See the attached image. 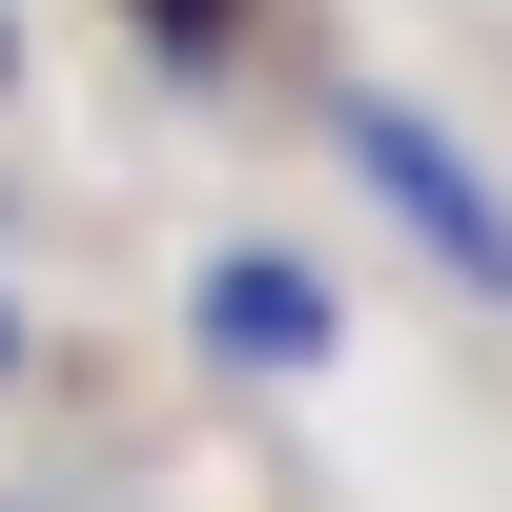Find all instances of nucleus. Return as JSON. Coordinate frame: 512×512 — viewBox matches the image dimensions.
I'll return each mask as SVG.
<instances>
[{
	"label": "nucleus",
	"instance_id": "1",
	"mask_svg": "<svg viewBox=\"0 0 512 512\" xmlns=\"http://www.w3.org/2000/svg\"><path fill=\"white\" fill-rule=\"evenodd\" d=\"M328 123H349V164H369V185H390V226H410V246H431V267H451V287H492V308H512V205L472 185V164H451V144H431V123H410V103H390V82H349V103H328Z\"/></svg>",
	"mask_w": 512,
	"mask_h": 512
},
{
	"label": "nucleus",
	"instance_id": "2",
	"mask_svg": "<svg viewBox=\"0 0 512 512\" xmlns=\"http://www.w3.org/2000/svg\"><path fill=\"white\" fill-rule=\"evenodd\" d=\"M328 328H349V308H328L287 246H226V267H205V349H226V369H328Z\"/></svg>",
	"mask_w": 512,
	"mask_h": 512
},
{
	"label": "nucleus",
	"instance_id": "3",
	"mask_svg": "<svg viewBox=\"0 0 512 512\" xmlns=\"http://www.w3.org/2000/svg\"><path fill=\"white\" fill-rule=\"evenodd\" d=\"M0 349H21V308H0Z\"/></svg>",
	"mask_w": 512,
	"mask_h": 512
}]
</instances>
